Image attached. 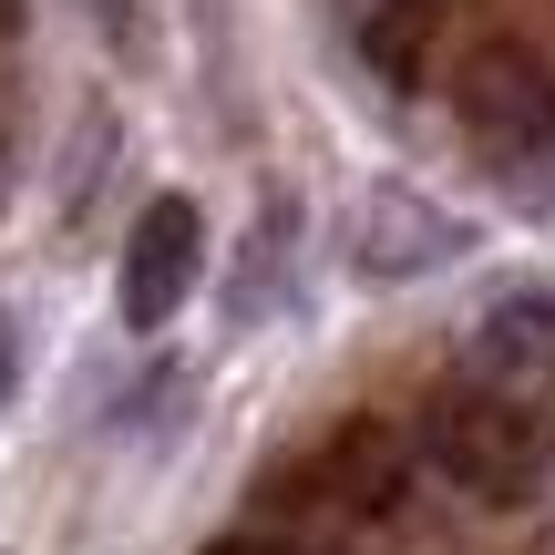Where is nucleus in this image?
I'll return each instance as SVG.
<instances>
[{
  "label": "nucleus",
  "instance_id": "1",
  "mask_svg": "<svg viewBox=\"0 0 555 555\" xmlns=\"http://www.w3.org/2000/svg\"><path fill=\"white\" fill-rule=\"evenodd\" d=\"M433 463L463 483L474 504H525L545 483V412L525 391H483V380H453L433 401Z\"/></svg>",
  "mask_w": 555,
  "mask_h": 555
},
{
  "label": "nucleus",
  "instance_id": "2",
  "mask_svg": "<svg viewBox=\"0 0 555 555\" xmlns=\"http://www.w3.org/2000/svg\"><path fill=\"white\" fill-rule=\"evenodd\" d=\"M196 268H206V217H196V196H155V206L134 217V237H124V278H114L124 330H165V319L185 309V288H196Z\"/></svg>",
  "mask_w": 555,
  "mask_h": 555
},
{
  "label": "nucleus",
  "instance_id": "3",
  "mask_svg": "<svg viewBox=\"0 0 555 555\" xmlns=\"http://www.w3.org/2000/svg\"><path fill=\"white\" fill-rule=\"evenodd\" d=\"M309 494L330 504V515H350V525H380L412 494V442H401L391 422H339V433L319 442V463H309Z\"/></svg>",
  "mask_w": 555,
  "mask_h": 555
},
{
  "label": "nucleus",
  "instance_id": "4",
  "mask_svg": "<svg viewBox=\"0 0 555 555\" xmlns=\"http://www.w3.org/2000/svg\"><path fill=\"white\" fill-rule=\"evenodd\" d=\"M463 380H483V391H525V401H535L545 380H555V298H545V288H504L494 309L474 319Z\"/></svg>",
  "mask_w": 555,
  "mask_h": 555
},
{
  "label": "nucleus",
  "instance_id": "5",
  "mask_svg": "<svg viewBox=\"0 0 555 555\" xmlns=\"http://www.w3.org/2000/svg\"><path fill=\"white\" fill-rule=\"evenodd\" d=\"M350 258H360V278H422V268L463 258V227L412 185H371V206L350 227Z\"/></svg>",
  "mask_w": 555,
  "mask_h": 555
},
{
  "label": "nucleus",
  "instance_id": "6",
  "mask_svg": "<svg viewBox=\"0 0 555 555\" xmlns=\"http://www.w3.org/2000/svg\"><path fill=\"white\" fill-rule=\"evenodd\" d=\"M422 41H433V11H422V0H380V11L360 21V62H371L380 82H422Z\"/></svg>",
  "mask_w": 555,
  "mask_h": 555
},
{
  "label": "nucleus",
  "instance_id": "7",
  "mask_svg": "<svg viewBox=\"0 0 555 555\" xmlns=\"http://www.w3.org/2000/svg\"><path fill=\"white\" fill-rule=\"evenodd\" d=\"M11 391H21V330H11V309H0V412H11Z\"/></svg>",
  "mask_w": 555,
  "mask_h": 555
},
{
  "label": "nucleus",
  "instance_id": "8",
  "mask_svg": "<svg viewBox=\"0 0 555 555\" xmlns=\"http://www.w3.org/2000/svg\"><path fill=\"white\" fill-rule=\"evenodd\" d=\"M206 555H288V545H268V535H227V545H206Z\"/></svg>",
  "mask_w": 555,
  "mask_h": 555
},
{
  "label": "nucleus",
  "instance_id": "9",
  "mask_svg": "<svg viewBox=\"0 0 555 555\" xmlns=\"http://www.w3.org/2000/svg\"><path fill=\"white\" fill-rule=\"evenodd\" d=\"M0 31H21V0H0Z\"/></svg>",
  "mask_w": 555,
  "mask_h": 555
}]
</instances>
